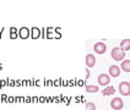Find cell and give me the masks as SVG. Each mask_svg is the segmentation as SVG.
Masks as SVG:
<instances>
[{
	"label": "cell",
	"instance_id": "cell-1",
	"mask_svg": "<svg viewBox=\"0 0 130 110\" xmlns=\"http://www.w3.org/2000/svg\"><path fill=\"white\" fill-rule=\"evenodd\" d=\"M110 55H112V58L114 59L116 61H122V60H124L125 51H124L123 49H120L119 47H117V48H113V49H112Z\"/></svg>",
	"mask_w": 130,
	"mask_h": 110
},
{
	"label": "cell",
	"instance_id": "cell-2",
	"mask_svg": "<svg viewBox=\"0 0 130 110\" xmlns=\"http://www.w3.org/2000/svg\"><path fill=\"white\" fill-rule=\"evenodd\" d=\"M119 92H120V94L122 95H130V83L129 82H126V81H124L122 82L120 84H119Z\"/></svg>",
	"mask_w": 130,
	"mask_h": 110
},
{
	"label": "cell",
	"instance_id": "cell-3",
	"mask_svg": "<svg viewBox=\"0 0 130 110\" xmlns=\"http://www.w3.org/2000/svg\"><path fill=\"white\" fill-rule=\"evenodd\" d=\"M124 106V102L120 98H114L110 100V108L113 110H122Z\"/></svg>",
	"mask_w": 130,
	"mask_h": 110
},
{
	"label": "cell",
	"instance_id": "cell-4",
	"mask_svg": "<svg viewBox=\"0 0 130 110\" xmlns=\"http://www.w3.org/2000/svg\"><path fill=\"white\" fill-rule=\"evenodd\" d=\"M93 50L97 54H104L106 50H107V45H106V43H103V42H98V43L94 44Z\"/></svg>",
	"mask_w": 130,
	"mask_h": 110
},
{
	"label": "cell",
	"instance_id": "cell-5",
	"mask_svg": "<svg viewBox=\"0 0 130 110\" xmlns=\"http://www.w3.org/2000/svg\"><path fill=\"white\" fill-rule=\"evenodd\" d=\"M98 83L101 84V86H108L109 82H110V77H109V75H106V73H101L100 76H98Z\"/></svg>",
	"mask_w": 130,
	"mask_h": 110
},
{
	"label": "cell",
	"instance_id": "cell-6",
	"mask_svg": "<svg viewBox=\"0 0 130 110\" xmlns=\"http://www.w3.org/2000/svg\"><path fill=\"white\" fill-rule=\"evenodd\" d=\"M109 75L112 77H119L120 76V67L117 65H112L109 67Z\"/></svg>",
	"mask_w": 130,
	"mask_h": 110
},
{
	"label": "cell",
	"instance_id": "cell-7",
	"mask_svg": "<svg viewBox=\"0 0 130 110\" xmlns=\"http://www.w3.org/2000/svg\"><path fill=\"white\" fill-rule=\"evenodd\" d=\"M85 61H86L87 67H93L96 65V58H94V55H92V54H87L86 58H85Z\"/></svg>",
	"mask_w": 130,
	"mask_h": 110
},
{
	"label": "cell",
	"instance_id": "cell-8",
	"mask_svg": "<svg viewBox=\"0 0 130 110\" xmlns=\"http://www.w3.org/2000/svg\"><path fill=\"white\" fill-rule=\"evenodd\" d=\"M119 48L123 49L124 51L130 50V39H123V40L120 42V47H119Z\"/></svg>",
	"mask_w": 130,
	"mask_h": 110
},
{
	"label": "cell",
	"instance_id": "cell-9",
	"mask_svg": "<svg viewBox=\"0 0 130 110\" xmlns=\"http://www.w3.org/2000/svg\"><path fill=\"white\" fill-rule=\"evenodd\" d=\"M120 69L123 70L124 72H130V60H124V61H122Z\"/></svg>",
	"mask_w": 130,
	"mask_h": 110
},
{
	"label": "cell",
	"instance_id": "cell-10",
	"mask_svg": "<svg viewBox=\"0 0 130 110\" xmlns=\"http://www.w3.org/2000/svg\"><path fill=\"white\" fill-rule=\"evenodd\" d=\"M114 93H116L114 87H107L102 91V94L103 95H112V94H114Z\"/></svg>",
	"mask_w": 130,
	"mask_h": 110
},
{
	"label": "cell",
	"instance_id": "cell-11",
	"mask_svg": "<svg viewBox=\"0 0 130 110\" xmlns=\"http://www.w3.org/2000/svg\"><path fill=\"white\" fill-rule=\"evenodd\" d=\"M85 91L88 92V93H97V92L100 91V88L97 87V86H86V87H85Z\"/></svg>",
	"mask_w": 130,
	"mask_h": 110
},
{
	"label": "cell",
	"instance_id": "cell-12",
	"mask_svg": "<svg viewBox=\"0 0 130 110\" xmlns=\"http://www.w3.org/2000/svg\"><path fill=\"white\" fill-rule=\"evenodd\" d=\"M85 110H96V105H94V103H87Z\"/></svg>",
	"mask_w": 130,
	"mask_h": 110
},
{
	"label": "cell",
	"instance_id": "cell-13",
	"mask_svg": "<svg viewBox=\"0 0 130 110\" xmlns=\"http://www.w3.org/2000/svg\"><path fill=\"white\" fill-rule=\"evenodd\" d=\"M88 77H90V71L86 70V78H88Z\"/></svg>",
	"mask_w": 130,
	"mask_h": 110
}]
</instances>
